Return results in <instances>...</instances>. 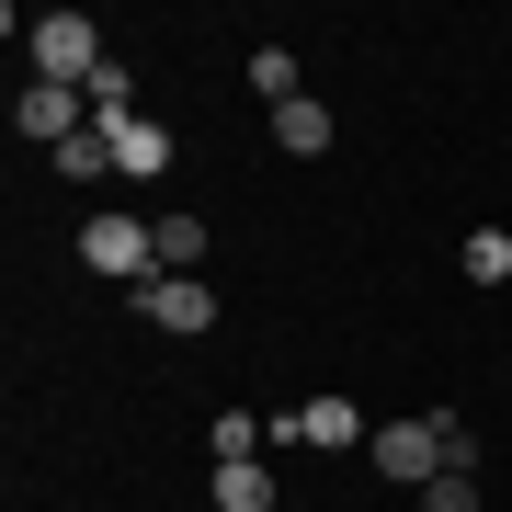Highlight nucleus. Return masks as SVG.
I'll return each mask as SVG.
<instances>
[{
    "label": "nucleus",
    "mask_w": 512,
    "mask_h": 512,
    "mask_svg": "<svg viewBox=\"0 0 512 512\" xmlns=\"http://www.w3.org/2000/svg\"><path fill=\"white\" fill-rule=\"evenodd\" d=\"M92 69H103V23L92 12H35L23 23V80H69L80 92Z\"/></svg>",
    "instance_id": "obj_1"
},
{
    "label": "nucleus",
    "mask_w": 512,
    "mask_h": 512,
    "mask_svg": "<svg viewBox=\"0 0 512 512\" xmlns=\"http://www.w3.org/2000/svg\"><path fill=\"white\" fill-rule=\"evenodd\" d=\"M365 456H376L387 490H433V478H444V410H421V421H376Z\"/></svg>",
    "instance_id": "obj_2"
},
{
    "label": "nucleus",
    "mask_w": 512,
    "mask_h": 512,
    "mask_svg": "<svg viewBox=\"0 0 512 512\" xmlns=\"http://www.w3.org/2000/svg\"><path fill=\"white\" fill-rule=\"evenodd\" d=\"M80 262L114 285H148L160 274V239H148V217H80Z\"/></svg>",
    "instance_id": "obj_3"
},
{
    "label": "nucleus",
    "mask_w": 512,
    "mask_h": 512,
    "mask_svg": "<svg viewBox=\"0 0 512 512\" xmlns=\"http://www.w3.org/2000/svg\"><path fill=\"white\" fill-rule=\"evenodd\" d=\"M274 444H308V456H353V444H376V433H365V410H353V399H296V410L274 421Z\"/></svg>",
    "instance_id": "obj_4"
},
{
    "label": "nucleus",
    "mask_w": 512,
    "mask_h": 512,
    "mask_svg": "<svg viewBox=\"0 0 512 512\" xmlns=\"http://www.w3.org/2000/svg\"><path fill=\"white\" fill-rule=\"evenodd\" d=\"M137 319L171 330V342H194V330H217V296H205V274H148L137 285Z\"/></svg>",
    "instance_id": "obj_5"
},
{
    "label": "nucleus",
    "mask_w": 512,
    "mask_h": 512,
    "mask_svg": "<svg viewBox=\"0 0 512 512\" xmlns=\"http://www.w3.org/2000/svg\"><path fill=\"white\" fill-rule=\"evenodd\" d=\"M12 126H23V137H46V148H69V137H92V92H69V80H23Z\"/></svg>",
    "instance_id": "obj_6"
},
{
    "label": "nucleus",
    "mask_w": 512,
    "mask_h": 512,
    "mask_svg": "<svg viewBox=\"0 0 512 512\" xmlns=\"http://www.w3.org/2000/svg\"><path fill=\"white\" fill-rule=\"evenodd\" d=\"M114 137V171H126V183H160V171H171V126H137V114H126V126H103Z\"/></svg>",
    "instance_id": "obj_7"
},
{
    "label": "nucleus",
    "mask_w": 512,
    "mask_h": 512,
    "mask_svg": "<svg viewBox=\"0 0 512 512\" xmlns=\"http://www.w3.org/2000/svg\"><path fill=\"white\" fill-rule=\"evenodd\" d=\"M205 512H274V467H262V456H228L217 490H205Z\"/></svg>",
    "instance_id": "obj_8"
},
{
    "label": "nucleus",
    "mask_w": 512,
    "mask_h": 512,
    "mask_svg": "<svg viewBox=\"0 0 512 512\" xmlns=\"http://www.w3.org/2000/svg\"><path fill=\"white\" fill-rule=\"evenodd\" d=\"M330 137H342V126H330V103H308V92H296V103L274 114V148H285V160H319Z\"/></svg>",
    "instance_id": "obj_9"
},
{
    "label": "nucleus",
    "mask_w": 512,
    "mask_h": 512,
    "mask_svg": "<svg viewBox=\"0 0 512 512\" xmlns=\"http://www.w3.org/2000/svg\"><path fill=\"white\" fill-rule=\"evenodd\" d=\"M160 239V274H205V217H148Z\"/></svg>",
    "instance_id": "obj_10"
},
{
    "label": "nucleus",
    "mask_w": 512,
    "mask_h": 512,
    "mask_svg": "<svg viewBox=\"0 0 512 512\" xmlns=\"http://www.w3.org/2000/svg\"><path fill=\"white\" fill-rule=\"evenodd\" d=\"M262 433H274V421H251V410H217V421H205V456H262Z\"/></svg>",
    "instance_id": "obj_11"
},
{
    "label": "nucleus",
    "mask_w": 512,
    "mask_h": 512,
    "mask_svg": "<svg viewBox=\"0 0 512 512\" xmlns=\"http://www.w3.org/2000/svg\"><path fill=\"white\" fill-rule=\"evenodd\" d=\"M46 160H57V183H103V171H114V137L92 126V137H69V148H46Z\"/></svg>",
    "instance_id": "obj_12"
},
{
    "label": "nucleus",
    "mask_w": 512,
    "mask_h": 512,
    "mask_svg": "<svg viewBox=\"0 0 512 512\" xmlns=\"http://www.w3.org/2000/svg\"><path fill=\"white\" fill-rule=\"evenodd\" d=\"M251 92H262V103H274V114L296 103V57H285V46H262V57H251Z\"/></svg>",
    "instance_id": "obj_13"
},
{
    "label": "nucleus",
    "mask_w": 512,
    "mask_h": 512,
    "mask_svg": "<svg viewBox=\"0 0 512 512\" xmlns=\"http://www.w3.org/2000/svg\"><path fill=\"white\" fill-rule=\"evenodd\" d=\"M456 262H467V285H501V274H512V239H501V228H478Z\"/></svg>",
    "instance_id": "obj_14"
},
{
    "label": "nucleus",
    "mask_w": 512,
    "mask_h": 512,
    "mask_svg": "<svg viewBox=\"0 0 512 512\" xmlns=\"http://www.w3.org/2000/svg\"><path fill=\"white\" fill-rule=\"evenodd\" d=\"M421 512H478V467H444L433 490H421Z\"/></svg>",
    "instance_id": "obj_15"
}]
</instances>
